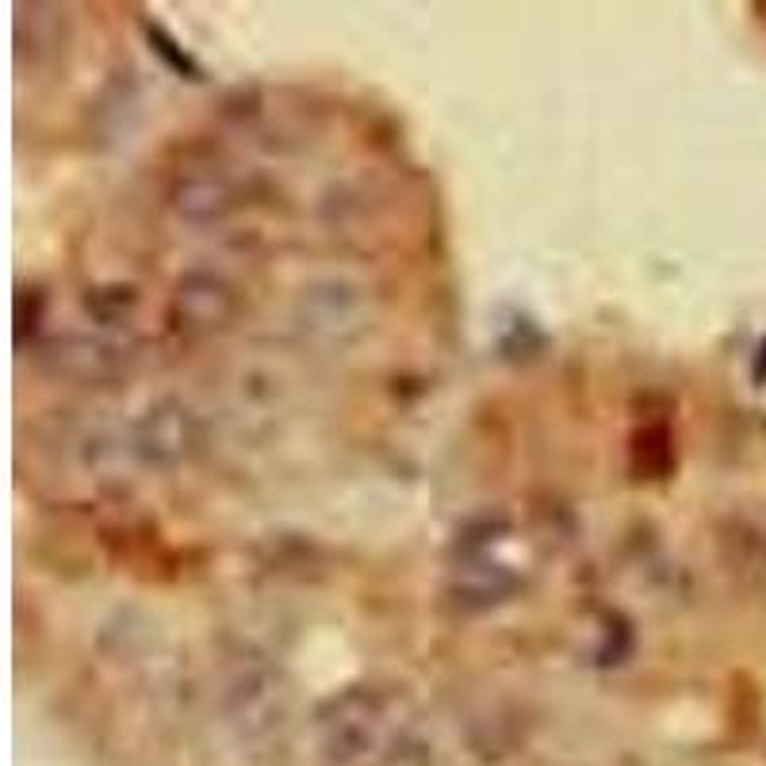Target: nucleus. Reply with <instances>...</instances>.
Masks as SVG:
<instances>
[{
	"mask_svg": "<svg viewBox=\"0 0 766 766\" xmlns=\"http://www.w3.org/2000/svg\"><path fill=\"white\" fill-rule=\"evenodd\" d=\"M395 736L399 732L391 728V705L372 686H349L315 713L318 755L330 766L380 763Z\"/></svg>",
	"mask_w": 766,
	"mask_h": 766,
	"instance_id": "1",
	"label": "nucleus"
},
{
	"mask_svg": "<svg viewBox=\"0 0 766 766\" xmlns=\"http://www.w3.org/2000/svg\"><path fill=\"white\" fill-rule=\"evenodd\" d=\"M291 720V690L280 670L249 663L235 670L222 686V725L230 728L238 747L269 752L283 739Z\"/></svg>",
	"mask_w": 766,
	"mask_h": 766,
	"instance_id": "2",
	"label": "nucleus"
},
{
	"mask_svg": "<svg viewBox=\"0 0 766 766\" xmlns=\"http://www.w3.org/2000/svg\"><path fill=\"white\" fill-rule=\"evenodd\" d=\"M238 291L230 288L222 277L215 272H192L177 283L173 291V326L180 334H192V338H208V334H219L235 322L238 315Z\"/></svg>",
	"mask_w": 766,
	"mask_h": 766,
	"instance_id": "3",
	"label": "nucleus"
},
{
	"mask_svg": "<svg viewBox=\"0 0 766 766\" xmlns=\"http://www.w3.org/2000/svg\"><path fill=\"white\" fill-rule=\"evenodd\" d=\"M192 434H196V421L188 418V410L177 407V402H161V407H153L142 418L139 449L153 464H177L180 456H188V449H192L196 441Z\"/></svg>",
	"mask_w": 766,
	"mask_h": 766,
	"instance_id": "4",
	"label": "nucleus"
},
{
	"mask_svg": "<svg viewBox=\"0 0 766 766\" xmlns=\"http://www.w3.org/2000/svg\"><path fill=\"white\" fill-rule=\"evenodd\" d=\"M230 192L222 180H188V185H180L177 192V211L188 215L192 222H211V219H222V215L230 211Z\"/></svg>",
	"mask_w": 766,
	"mask_h": 766,
	"instance_id": "5",
	"label": "nucleus"
},
{
	"mask_svg": "<svg viewBox=\"0 0 766 766\" xmlns=\"http://www.w3.org/2000/svg\"><path fill=\"white\" fill-rule=\"evenodd\" d=\"M376 766H434V752H429V744L426 739H418V736H395L391 739V747L380 755V763Z\"/></svg>",
	"mask_w": 766,
	"mask_h": 766,
	"instance_id": "6",
	"label": "nucleus"
}]
</instances>
